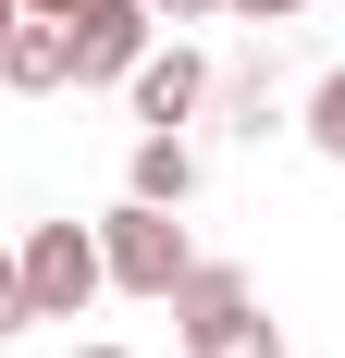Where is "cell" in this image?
I'll list each match as a JSON object with an SVG mask.
<instances>
[{
	"instance_id": "obj_11",
	"label": "cell",
	"mask_w": 345,
	"mask_h": 358,
	"mask_svg": "<svg viewBox=\"0 0 345 358\" xmlns=\"http://www.w3.org/2000/svg\"><path fill=\"white\" fill-rule=\"evenodd\" d=\"M222 13H247V25H296L309 0H222Z\"/></svg>"
},
{
	"instance_id": "obj_8",
	"label": "cell",
	"mask_w": 345,
	"mask_h": 358,
	"mask_svg": "<svg viewBox=\"0 0 345 358\" xmlns=\"http://www.w3.org/2000/svg\"><path fill=\"white\" fill-rule=\"evenodd\" d=\"M210 111H222L235 136H272V124H284V99H272V74H222V87H210Z\"/></svg>"
},
{
	"instance_id": "obj_10",
	"label": "cell",
	"mask_w": 345,
	"mask_h": 358,
	"mask_svg": "<svg viewBox=\"0 0 345 358\" xmlns=\"http://www.w3.org/2000/svg\"><path fill=\"white\" fill-rule=\"evenodd\" d=\"M25 322H37V309H25V259L0 248V346H13V334H25Z\"/></svg>"
},
{
	"instance_id": "obj_9",
	"label": "cell",
	"mask_w": 345,
	"mask_h": 358,
	"mask_svg": "<svg viewBox=\"0 0 345 358\" xmlns=\"http://www.w3.org/2000/svg\"><path fill=\"white\" fill-rule=\"evenodd\" d=\"M296 136H309L321 161H345V62H333V74L309 87V111H296Z\"/></svg>"
},
{
	"instance_id": "obj_2",
	"label": "cell",
	"mask_w": 345,
	"mask_h": 358,
	"mask_svg": "<svg viewBox=\"0 0 345 358\" xmlns=\"http://www.w3.org/2000/svg\"><path fill=\"white\" fill-rule=\"evenodd\" d=\"M99 272H111V296H172L185 272H198V235H185V210H148V198H124V210L99 222Z\"/></svg>"
},
{
	"instance_id": "obj_1",
	"label": "cell",
	"mask_w": 345,
	"mask_h": 358,
	"mask_svg": "<svg viewBox=\"0 0 345 358\" xmlns=\"http://www.w3.org/2000/svg\"><path fill=\"white\" fill-rule=\"evenodd\" d=\"M172 322H185V358H284V322L259 309V285L235 259H198L172 285Z\"/></svg>"
},
{
	"instance_id": "obj_6",
	"label": "cell",
	"mask_w": 345,
	"mask_h": 358,
	"mask_svg": "<svg viewBox=\"0 0 345 358\" xmlns=\"http://www.w3.org/2000/svg\"><path fill=\"white\" fill-rule=\"evenodd\" d=\"M124 198H148V210H185V198H198V136H185V124H148V136L124 148Z\"/></svg>"
},
{
	"instance_id": "obj_3",
	"label": "cell",
	"mask_w": 345,
	"mask_h": 358,
	"mask_svg": "<svg viewBox=\"0 0 345 358\" xmlns=\"http://www.w3.org/2000/svg\"><path fill=\"white\" fill-rule=\"evenodd\" d=\"M13 259H25V309H37V322H74L87 296H111V272H99V222H37Z\"/></svg>"
},
{
	"instance_id": "obj_4",
	"label": "cell",
	"mask_w": 345,
	"mask_h": 358,
	"mask_svg": "<svg viewBox=\"0 0 345 358\" xmlns=\"http://www.w3.org/2000/svg\"><path fill=\"white\" fill-rule=\"evenodd\" d=\"M62 50H74V87H124V74L161 50V13H148V0H87L62 25Z\"/></svg>"
},
{
	"instance_id": "obj_7",
	"label": "cell",
	"mask_w": 345,
	"mask_h": 358,
	"mask_svg": "<svg viewBox=\"0 0 345 358\" xmlns=\"http://www.w3.org/2000/svg\"><path fill=\"white\" fill-rule=\"evenodd\" d=\"M0 87H13V99H62V87H74V50H62V25H37V13H25V25L0 37Z\"/></svg>"
},
{
	"instance_id": "obj_14",
	"label": "cell",
	"mask_w": 345,
	"mask_h": 358,
	"mask_svg": "<svg viewBox=\"0 0 345 358\" xmlns=\"http://www.w3.org/2000/svg\"><path fill=\"white\" fill-rule=\"evenodd\" d=\"M13 25H25V0H0V37H13Z\"/></svg>"
},
{
	"instance_id": "obj_15",
	"label": "cell",
	"mask_w": 345,
	"mask_h": 358,
	"mask_svg": "<svg viewBox=\"0 0 345 358\" xmlns=\"http://www.w3.org/2000/svg\"><path fill=\"white\" fill-rule=\"evenodd\" d=\"M74 358H136V346H74Z\"/></svg>"
},
{
	"instance_id": "obj_12",
	"label": "cell",
	"mask_w": 345,
	"mask_h": 358,
	"mask_svg": "<svg viewBox=\"0 0 345 358\" xmlns=\"http://www.w3.org/2000/svg\"><path fill=\"white\" fill-rule=\"evenodd\" d=\"M148 13H161V25H210L222 0H148Z\"/></svg>"
},
{
	"instance_id": "obj_13",
	"label": "cell",
	"mask_w": 345,
	"mask_h": 358,
	"mask_svg": "<svg viewBox=\"0 0 345 358\" xmlns=\"http://www.w3.org/2000/svg\"><path fill=\"white\" fill-rule=\"evenodd\" d=\"M25 13H37V25H74V13H87V0H25Z\"/></svg>"
},
{
	"instance_id": "obj_5",
	"label": "cell",
	"mask_w": 345,
	"mask_h": 358,
	"mask_svg": "<svg viewBox=\"0 0 345 358\" xmlns=\"http://www.w3.org/2000/svg\"><path fill=\"white\" fill-rule=\"evenodd\" d=\"M210 87H222V74H210V50H198V37H161V50L124 74L136 124H198V111H210Z\"/></svg>"
}]
</instances>
